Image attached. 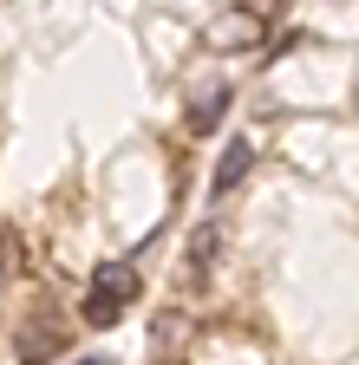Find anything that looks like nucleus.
<instances>
[{
	"label": "nucleus",
	"mask_w": 359,
	"mask_h": 365,
	"mask_svg": "<svg viewBox=\"0 0 359 365\" xmlns=\"http://www.w3.org/2000/svg\"><path fill=\"white\" fill-rule=\"evenodd\" d=\"M66 346V333L53 327V319L46 313H39V319H20V339H14V352H20V365H46L53 352Z\"/></svg>",
	"instance_id": "1"
},
{
	"label": "nucleus",
	"mask_w": 359,
	"mask_h": 365,
	"mask_svg": "<svg viewBox=\"0 0 359 365\" xmlns=\"http://www.w3.org/2000/svg\"><path fill=\"white\" fill-rule=\"evenodd\" d=\"M216 261H222V222H203L190 235V281H209Z\"/></svg>",
	"instance_id": "2"
},
{
	"label": "nucleus",
	"mask_w": 359,
	"mask_h": 365,
	"mask_svg": "<svg viewBox=\"0 0 359 365\" xmlns=\"http://www.w3.org/2000/svg\"><path fill=\"white\" fill-rule=\"evenodd\" d=\"M248 157H255V150H248V137H229V150H222V163H216V176H209V190H216V196H229L236 182L248 176Z\"/></svg>",
	"instance_id": "3"
},
{
	"label": "nucleus",
	"mask_w": 359,
	"mask_h": 365,
	"mask_svg": "<svg viewBox=\"0 0 359 365\" xmlns=\"http://www.w3.org/2000/svg\"><path fill=\"white\" fill-rule=\"evenodd\" d=\"M92 294H105V300H118V307H124L131 294H138V274H131L124 261H105V267L92 274Z\"/></svg>",
	"instance_id": "4"
},
{
	"label": "nucleus",
	"mask_w": 359,
	"mask_h": 365,
	"mask_svg": "<svg viewBox=\"0 0 359 365\" xmlns=\"http://www.w3.org/2000/svg\"><path fill=\"white\" fill-rule=\"evenodd\" d=\"M222 111H229V85H216V91H203V98H196L190 130H216V124H222Z\"/></svg>",
	"instance_id": "5"
},
{
	"label": "nucleus",
	"mask_w": 359,
	"mask_h": 365,
	"mask_svg": "<svg viewBox=\"0 0 359 365\" xmlns=\"http://www.w3.org/2000/svg\"><path fill=\"white\" fill-rule=\"evenodd\" d=\"M118 313H124L118 300H105V294H85V327H111Z\"/></svg>",
	"instance_id": "6"
},
{
	"label": "nucleus",
	"mask_w": 359,
	"mask_h": 365,
	"mask_svg": "<svg viewBox=\"0 0 359 365\" xmlns=\"http://www.w3.org/2000/svg\"><path fill=\"white\" fill-rule=\"evenodd\" d=\"M255 20H261V14H255ZM255 20H216L209 33H216V39H248V33H255Z\"/></svg>",
	"instance_id": "7"
}]
</instances>
